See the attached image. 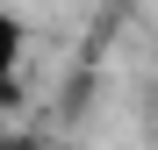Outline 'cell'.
I'll list each match as a JSON object with an SVG mask.
<instances>
[{"label": "cell", "mask_w": 158, "mask_h": 150, "mask_svg": "<svg viewBox=\"0 0 158 150\" xmlns=\"http://www.w3.org/2000/svg\"><path fill=\"white\" fill-rule=\"evenodd\" d=\"M15 64H22V21H15L7 7H0V86L15 79Z\"/></svg>", "instance_id": "obj_1"}, {"label": "cell", "mask_w": 158, "mask_h": 150, "mask_svg": "<svg viewBox=\"0 0 158 150\" xmlns=\"http://www.w3.org/2000/svg\"><path fill=\"white\" fill-rule=\"evenodd\" d=\"M0 150H43L36 136H22V129H0Z\"/></svg>", "instance_id": "obj_2"}]
</instances>
